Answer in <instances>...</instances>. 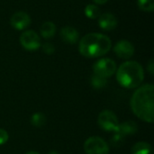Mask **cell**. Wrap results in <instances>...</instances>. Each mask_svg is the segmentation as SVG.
Wrapping results in <instances>:
<instances>
[{
  "label": "cell",
  "mask_w": 154,
  "mask_h": 154,
  "mask_svg": "<svg viewBox=\"0 0 154 154\" xmlns=\"http://www.w3.org/2000/svg\"><path fill=\"white\" fill-rule=\"evenodd\" d=\"M9 135L7 134V132L4 129L0 128V145L5 144L7 141H8Z\"/></svg>",
  "instance_id": "obj_21"
},
{
  "label": "cell",
  "mask_w": 154,
  "mask_h": 154,
  "mask_svg": "<svg viewBox=\"0 0 154 154\" xmlns=\"http://www.w3.org/2000/svg\"><path fill=\"white\" fill-rule=\"evenodd\" d=\"M85 14L90 19H97L101 15V11L96 5H88L85 8Z\"/></svg>",
  "instance_id": "obj_15"
},
{
  "label": "cell",
  "mask_w": 154,
  "mask_h": 154,
  "mask_svg": "<svg viewBox=\"0 0 154 154\" xmlns=\"http://www.w3.org/2000/svg\"><path fill=\"white\" fill-rule=\"evenodd\" d=\"M132 154H153V149L150 143L140 142L132 148Z\"/></svg>",
  "instance_id": "obj_14"
},
{
  "label": "cell",
  "mask_w": 154,
  "mask_h": 154,
  "mask_svg": "<svg viewBox=\"0 0 154 154\" xmlns=\"http://www.w3.org/2000/svg\"><path fill=\"white\" fill-rule=\"evenodd\" d=\"M137 5L144 12H152L154 10V0H137Z\"/></svg>",
  "instance_id": "obj_18"
},
{
  "label": "cell",
  "mask_w": 154,
  "mask_h": 154,
  "mask_svg": "<svg viewBox=\"0 0 154 154\" xmlns=\"http://www.w3.org/2000/svg\"><path fill=\"white\" fill-rule=\"evenodd\" d=\"M26 154H40V153H39V152H37L32 151V152H27Z\"/></svg>",
  "instance_id": "obj_24"
},
{
  "label": "cell",
  "mask_w": 154,
  "mask_h": 154,
  "mask_svg": "<svg viewBox=\"0 0 154 154\" xmlns=\"http://www.w3.org/2000/svg\"><path fill=\"white\" fill-rule=\"evenodd\" d=\"M114 51L121 59H129L134 53V46L129 41L122 40L116 44Z\"/></svg>",
  "instance_id": "obj_9"
},
{
  "label": "cell",
  "mask_w": 154,
  "mask_h": 154,
  "mask_svg": "<svg viewBox=\"0 0 154 154\" xmlns=\"http://www.w3.org/2000/svg\"><path fill=\"white\" fill-rule=\"evenodd\" d=\"M154 87L146 84L140 87L134 93L131 99V107L134 115L147 123L154 121Z\"/></svg>",
  "instance_id": "obj_1"
},
{
  "label": "cell",
  "mask_w": 154,
  "mask_h": 154,
  "mask_svg": "<svg viewBox=\"0 0 154 154\" xmlns=\"http://www.w3.org/2000/svg\"><path fill=\"white\" fill-rule=\"evenodd\" d=\"M40 32L41 35L45 39L52 38L56 32V25L50 21L44 22L40 28Z\"/></svg>",
  "instance_id": "obj_13"
},
{
  "label": "cell",
  "mask_w": 154,
  "mask_h": 154,
  "mask_svg": "<svg viewBox=\"0 0 154 154\" xmlns=\"http://www.w3.org/2000/svg\"><path fill=\"white\" fill-rule=\"evenodd\" d=\"M42 51L46 53V54H52L55 51V47L53 44H51V42H45L42 45Z\"/></svg>",
  "instance_id": "obj_20"
},
{
  "label": "cell",
  "mask_w": 154,
  "mask_h": 154,
  "mask_svg": "<svg viewBox=\"0 0 154 154\" xmlns=\"http://www.w3.org/2000/svg\"><path fill=\"white\" fill-rule=\"evenodd\" d=\"M137 131H138L137 124L134 121H127L119 125L118 131L116 133H119L120 134L126 136V135L134 134L135 133H137Z\"/></svg>",
  "instance_id": "obj_12"
},
{
  "label": "cell",
  "mask_w": 154,
  "mask_h": 154,
  "mask_svg": "<svg viewBox=\"0 0 154 154\" xmlns=\"http://www.w3.org/2000/svg\"><path fill=\"white\" fill-rule=\"evenodd\" d=\"M124 137H125L124 135L120 134L119 133H116V134L114 135V137H113L112 140H111L112 145L115 146V147L120 146V145L123 143V142H124Z\"/></svg>",
  "instance_id": "obj_19"
},
{
  "label": "cell",
  "mask_w": 154,
  "mask_h": 154,
  "mask_svg": "<svg viewBox=\"0 0 154 154\" xmlns=\"http://www.w3.org/2000/svg\"><path fill=\"white\" fill-rule=\"evenodd\" d=\"M94 74L102 78L107 79L115 74L116 71V63L108 58H104L97 60L93 66Z\"/></svg>",
  "instance_id": "obj_6"
},
{
  "label": "cell",
  "mask_w": 154,
  "mask_h": 154,
  "mask_svg": "<svg viewBox=\"0 0 154 154\" xmlns=\"http://www.w3.org/2000/svg\"><path fill=\"white\" fill-rule=\"evenodd\" d=\"M46 123V116L42 113H35L31 117V124L34 127H42Z\"/></svg>",
  "instance_id": "obj_16"
},
{
  "label": "cell",
  "mask_w": 154,
  "mask_h": 154,
  "mask_svg": "<svg viewBox=\"0 0 154 154\" xmlns=\"http://www.w3.org/2000/svg\"><path fill=\"white\" fill-rule=\"evenodd\" d=\"M49 154H60V152H56V151H52V152H49Z\"/></svg>",
  "instance_id": "obj_25"
},
{
  "label": "cell",
  "mask_w": 154,
  "mask_h": 154,
  "mask_svg": "<svg viewBox=\"0 0 154 154\" xmlns=\"http://www.w3.org/2000/svg\"><path fill=\"white\" fill-rule=\"evenodd\" d=\"M147 69H148V71L150 72V74H151V75H153L154 74L153 60H150V62H149V64H148V67H147Z\"/></svg>",
  "instance_id": "obj_22"
},
{
  "label": "cell",
  "mask_w": 154,
  "mask_h": 154,
  "mask_svg": "<svg viewBox=\"0 0 154 154\" xmlns=\"http://www.w3.org/2000/svg\"><path fill=\"white\" fill-rule=\"evenodd\" d=\"M20 43L26 51H36L41 46V40L37 32L27 30L21 34Z\"/></svg>",
  "instance_id": "obj_7"
},
{
  "label": "cell",
  "mask_w": 154,
  "mask_h": 154,
  "mask_svg": "<svg viewBox=\"0 0 154 154\" xmlns=\"http://www.w3.org/2000/svg\"><path fill=\"white\" fill-rule=\"evenodd\" d=\"M117 19L116 17L110 14V13H106L101 14L98 17V24L101 29L104 31H112L117 26Z\"/></svg>",
  "instance_id": "obj_10"
},
{
  "label": "cell",
  "mask_w": 154,
  "mask_h": 154,
  "mask_svg": "<svg viewBox=\"0 0 154 154\" xmlns=\"http://www.w3.org/2000/svg\"><path fill=\"white\" fill-rule=\"evenodd\" d=\"M91 84L95 88H103L106 86L107 80L105 78L94 74L91 78Z\"/></svg>",
  "instance_id": "obj_17"
},
{
  "label": "cell",
  "mask_w": 154,
  "mask_h": 154,
  "mask_svg": "<svg viewBox=\"0 0 154 154\" xmlns=\"http://www.w3.org/2000/svg\"><path fill=\"white\" fill-rule=\"evenodd\" d=\"M84 150L87 154H108L109 146L102 138L92 136L86 140Z\"/></svg>",
  "instance_id": "obj_5"
},
{
  "label": "cell",
  "mask_w": 154,
  "mask_h": 154,
  "mask_svg": "<svg viewBox=\"0 0 154 154\" xmlns=\"http://www.w3.org/2000/svg\"><path fill=\"white\" fill-rule=\"evenodd\" d=\"M144 79V71L140 63L130 60L123 63L116 71V79L125 88L139 87Z\"/></svg>",
  "instance_id": "obj_3"
},
{
  "label": "cell",
  "mask_w": 154,
  "mask_h": 154,
  "mask_svg": "<svg viewBox=\"0 0 154 154\" xmlns=\"http://www.w3.org/2000/svg\"><path fill=\"white\" fill-rule=\"evenodd\" d=\"M61 40L65 43L74 44L78 42L79 34V32L72 26H64L60 32Z\"/></svg>",
  "instance_id": "obj_11"
},
{
  "label": "cell",
  "mask_w": 154,
  "mask_h": 154,
  "mask_svg": "<svg viewBox=\"0 0 154 154\" xmlns=\"http://www.w3.org/2000/svg\"><path fill=\"white\" fill-rule=\"evenodd\" d=\"M112 46L111 40L106 35L97 32L86 34L79 41V50L87 58H97L106 54Z\"/></svg>",
  "instance_id": "obj_2"
},
{
  "label": "cell",
  "mask_w": 154,
  "mask_h": 154,
  "mask_svg": "<svg viewBox=\"0 0 154 154\" xmlns=\"http://www.w3.org/2000/svg\"><path fill=\"white\" fill-rule=\"evenodd\" d=\"M97 123L98 125L101 127V129L106 132H115V133L118 131V127L120 125L116 114L110 110H105L101 112L98 116Z\"/></svg>",
  "instance_id": "obj_4"
},
{
  "label": "cell",
  "mask_w": 154,
  "mask_h": 154,
  "mask_svg": "<svg viewBox=\"0 0 154 154\" xmlns=\"http://www.w3.org/2000/svg\"><path fill=\"white\" fill-rule=\"evenodd\" d=\"M93 1L97 5H103V4H106L108 0H93Z\"/></svg>",
  "instance_id": "obj_23"
},
{
  "label": "cell",
  "mask_w": 154,
  "mask_h": 154,
  "mask_svg": "<svg viewBox=\"0 0 154 154\" xmlns=\"http://www.w3.org/2000/svg\"><path fill=\"white\" fill-rule=\"evenodd\" d=\"M31 17L25 12H16L10 18L11 25L18 31L24 30L31 24Z\"/></svg>",
  "instance_id": "obj_8"
}]
</instances>
